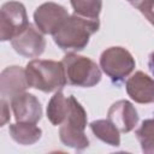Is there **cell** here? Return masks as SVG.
Returning <instances> with one entry per match:
<instances>
[{
  "label": "cell",
  "instance_id": "1",
  "mask_svg": "<svg viewBox=\"0 0 154 154\" xmlns=\"http://www.w3.org/2000/svg\"><path fill=\"white\" fill-rule=\"evenodd\" d=\"M99 18H87L75 13L63 23L53 35V40L64 51H81L88 45L89 37L99 30Z\"/></svg>",
  "mask_w": 154,
  "mask_h": 154
},
{
  "label": "cell",
  "instance_id": "2",
  "mask_svg": "<svg viewBox=\"0 0 154 154\" xmlns=\"http://www.w3.org/2000/svg\"><path fill=\"white\" fill-rule=\"evenodd\" d=\"M25 75L29 87L45 93L57 91L67 83L61 61L34 59L28 63Z\"/></svg>",
  "mask_w": 154,
  "mask_h": 154
},
{
  "label": "cell",
  "instance_id": "3",
  "mask_svg": "<svg viewBox=\"0 0 154 154\" xmlns=\"http://www.w3.org/2000/svg\"><path fill=\"white\" fill-rule=\"evenodd\" d=\"M69 113L59 130L60 141L65 146L75 149H84L89 146V140L84 134L87 126V113L73 95L69 96Z\"/></svg>",
  "mask_w": 154,
  "mask_h": 154
},
{
  "label": "cell",
  "instance_id": "4",
  "mask_svg": "<svg viewBox=\"0 0 154 154\" xmlns=\"http://www.w3.org/2000/svg\"><path fill=\"white\" fill-rule=\"evenodd\" d=\"M61 63L65 69L66 81L71 85L89 88L96 85L101 79L100 69L87 57L67 53Z\"/></svg>",
  "mask_w": 154,
  "mask_h": 154
},
{
  "label": "cell",
  "instance_id": "5",
  "mask_svg": "<svg viewBox=\"0 0 154 154\" xmlns=\"http://www.w3.org/2000/svg\"><path fill=\"white\" fill-rule=\"evenodd\" d=\"M100 65L103 72L112 81L119 82L132 72L135 60L125 48L111 47L102 52L100 57Z\"/></svg>",
  "mask_w": 154,
  "mask_h": 154
},
{
  "label": "cell",
  "instance_id": "6",
  "mask_svg": "<svg viewBox=\"0 0 154 154\" xmlns=\"http://www.w3.org/2000/svg\"><path fill=\"white\" fill-rule=\"evenodd\" d=\"M29 25L28 16L23 4L10 1L1 7L0 18V38L1 41L12 40L20 35Z\"/></svg>",
  "mask_w": 154,
  "mask_h": 154
},
{
  "label": "cell",
  "instance_id": "7",
  "mask_svg": "<svg viewBox=\"0 0 154 154\" xmlns=\"http://www.w3.org/2000/svg\"><path fill=\"white\" fill-rule=\"evenodd\" d=\"M67 18L69 13L66 8L54 2L42 4L34 13V20L37 29L43 34L51 35H54Z\"/></svg>",
  "mask_w": 154,
  "mask_h": 154
},
{
  "label": "cell",
  "instance_id": "8",
  "mask_svg": "<svg viewBox=\"0 0 154 154\" xmlns=\"http://www.w3.org/2000/svg\"><path fill=\"white\" fill-rule=\"evenodd\" d=\"M11 43L17 53L26 58L40 57L46 47V41L43 36L37 29H35L32 24H29L20 35L12 38Z\"/></svg>",
  "mask_w": 154,
  "mask_h": 154
},
{
  "label": "cell",
  "instance_id": "9",
  "mask_svg": "<svg viewBox=\"0 0 154 154\" xmlns=\"http://www.w3.org/2000/svg\"><path fill=\"white\" fill-rule=\"evenodd\" d=\"M29 87L25 70L19 66H8L1 72L0 93L1 100H12Z\"/></svg>",
  "mask_w": 154,
  "mask_h": 154
},
{
  "label": "cell",
  "instance_id": "10",
  "mask_svg": "<svg viewBox=\"0 0 154 154\" xmlns=\"http://www.w3.org/2000/svg\"><path fill=\"white\" fill-rule=\"evenodd\" d=\"M11 106L17 122L36 124L41 119L42 108L38 100L32 94H19L11 100Z\"/></svg>",
  "mask_w": 154,
  "mask_h": 154
},
{
  "label": "cell",
  "instance_id": "11",
  "mask_svg": "<svg viewBox=\"0 0 154 154\" xmlns=\"http://www.w3.org/2000/svg\"><path fill=\"white\" fill-rule=\"evenodd\" d=\"M107 116L108 120L112 122L120 132L131 131L138 122V116L135 107L126 100L114 102L108 109Z\"/></svg>",
  "mask_w": 154,
  "mask_h": 154
},
{
  "label": "cell",
  "instance_id": "12",
  "mask_svg": "<svg viewBox=\"0 0 154 154\" xmlns=\"http://www.w3.org/2000/svg\"><path fill=\"white\" fill-rule=\"evenodd\" d=\"M126 91L129 96L138 103L154 102V79L142 71L135 72L126 81Z\"/></svg>",
  "mask_w": 154,
  "mask_h": 154
},
{
  "label": "cell",
  "instance_id": "13",
  "mask_svg": "<svg viewBox=\"0 0 154 154\" xmlns=\"http://www.w3.org/2000/svg\"><path fill=\"white\" fill-rule=\"evenodd\" d=\"M11 137L19 144L30 146L40 140L42 131L34 123H24L18 122L16 124L10 125L8 128Z\"/></svg>",
  "mask_w": 154,
  "mask_h": 154
},
{
  "label": "cell",
  "instance_id": "14",
  "mask_svg": "<svg viewBox=\"0 0 154 154\" xmlns=\"http://www.w3.org/2000/svg\"><path fill=\"white\" fill-rule=\"evenodd\" d=\"M70 108V101L69 97H65V95L61 91H57L52 99L48 102L47 106V118L53 125H61L64 120L66 119V116L69 113Z\"/></svg>",
  "mask_w": 154,
  "mask_h": 154
},
{
  "label": "cell",
  "instance_id": "15",
  "mask_svg": "<svg viewBox=\"0 0 154 154\" xmlns=\"http://www.w3.org/2000/svg\"><path fill=\"white\" fill-rule=\"evenodd\" d=\"M90 129L93 134L101 140L102 142L118 147L120 144V137H119V130L116 128V125L109 120H94L90 124Z\"/></svg>",
  "mask_w": 154,
  "mask_h": 154
},
{
  "label": "cell",
  "instance_id": "16",
  "mask_svg": "<svg viewBox=\"0 0 154 154\" xmlns=\"http://www.w3.org/2000/svg\"><path fill=\"white\" fill-rule=\"evenodd\" d=\"M71 5L76 14L87 18H99L101 12V0H71Z\"/></svg>",
  "mask_w": 154,
  "mask_h": 154
},
{
  "label": "cell",
  "instance_id": "17",
  "mask_svg": "<svg viewBox=\"0 0 154 154\" xmlns=\"http://www.w3.org/2000/svg\"><path fill=\"white\" fill-rule=\"evenodd\" d=\"M136 8H138L141 13L154 25V0H142Z\"/></svg>",
  "mask_w": 154,
  "mask_h": 154
},
{
  "label": "cell",
  "instance_id": "18",
  "mask_svg": "<svg viewBox=\"0 0 154 154\" xmlns=\"http://www.w3.org/2000/svg\"><path fill=\"white\" fill-rule=\"evenodd\" d=\"M1 125H5V123L10 119V112L7 109V101L1 100Z\"/></svg>",
  "mask_w": 154,
  "mask_h": 154
},
{
  "label": "cell",
  "instance_id": "19",
  "mask_svg": "<svg viewBox=\"0 0 154 154\" xmlns=\"http://www.w3.org/2000/svg\"><path fill=\"white\" fill-rule=\"evenodd\" d=\"M141 146H142V150L144 153H154V138L141 144Z\"/></svg>",
  "mask_w": 154,
  "mask_h": 154
},
{
  "label": "cell",
  "instance_id": "20",
  "mask_svg": "<svg viewBox=\"0 0 154 154\" xmlns=\"http://www.w3.org/2000/svg\"><path fill=\"white\" fill-rule=\"evenodd\" d=\"M148 66H149V70H150V72H152V73H153V76H154V52H152V53L149 54Z\"/></svg>",
  "mask_w": 154,
  "mask_h": 154
},
{
  "label": "cell",
  "instance_id": "21",
  "mask_svg": "<svg viewBox=\"0 0 154 154\" xmlns=\"http://www.w3.org/2000/svg\"><path fill=\"white\" fill-rule=\"evenodd\" d=\"M126 1H129V2H130L132 6H135V7H136V6H137V5H138V4H140L142 0H126Z\"/></svg>",
  "mask_w": 154,
  "mask_h": 154
}]
</instances>
